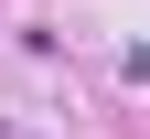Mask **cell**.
I'll return each instance as SVG.
<instances>
[{
    "label": "cell",
    "instance_id": "obj_1",
    "mask_svg": "<svg viewBox=\"0 0 150 139\" xmlns=\"http://www.w3.org/2000/svg\"><path fill=\"white\" fill-rule=\"evenodd\" d=\"M0 139H43V128H22V118H0Z\"/></svg>",
    "mask_w": 150,
    "mask_h": 139
}]
</instances>
